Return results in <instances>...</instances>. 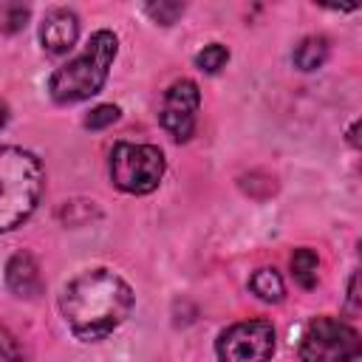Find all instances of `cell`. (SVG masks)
I'll use <instances>...</instances> for the list:
<instances>
[{
	"mask_svg": "<svg viewBox=\"0 0 362 362\" xmlns=\"http://www.w3.org/2000/svg\"><path fill=\"white\" fill-rule=\"evenodd\" d=\"M68 328L85 339H102L113 334L133 311V288L110 269H90L74 277L59 297Z\"/></svg>",
	"mask_w": 362,
	"mask_h": 362,
	"instance_id": "cell-1",
	"label": "cell"
},
{
	"mask_svg": "<svg viewBox=\"0 0 362 362\" xmlns=\"http://www.w3.org/2000/svg\"><path fill=\"white\" fill-rule=\"evenodd\" d=\"M45 184L42 164L23 147H0V232H11L40 204Z\"/></svg>",
	"mask_w": 362,
	"mask_h": 362,
	"instance_id": "cell-2",
	"label": "cell"
},
{
	"mask_svg": "<svg viewBox=\"0 0 362 362\" xmlns=\"http://www.w3.org/2000/svg\"><path fill=\"white\" fill-rule=\"evenodd\" d=\"M116 34L110 31H96L88 45L82 48V54H76L71 62H65L62 68H57L48 79V90L51 99L57 105H74L82 99H90L93 93L102 90L107 71L116 59Z\"/></svg>",
	"mask_w": 362,
	"mask_h": 362,
	"instance_id": "cell-3",
	"label": "cell"
},
{
	"mask_svg": "<svg viewBox=\"0 0 362 362\" xmlns=\"http://www.w3.org/2000/svg\"><path fill=\"white\" fill-rule=\"evenodd\" d=\"M164 175V153L156 144H133L119 141L110 153V181L130 192L147 195L161 184Z\"/></svg>",
	"mask_w": 362,
	"mask_h": 362,
	"instance_id": "cell-4",
	"label": "cell"
},
{
	"mask_svg": "<svg viewBox=\"0 0 362 362\" xmlns=\"http://www.w3.org/2000/svg\"><path fill=\"white\" fill-rule=\"evenodd\" d=\"M359 334L337 317H314L300 337V362H354Z\"/></svg>",
	"mask_w": 362,
	"mask_h": 362,
	"instance_id": "cell-5",
	"label": "cell"
},
{
	"mask_svg": "<svg viewBox=\"0 0 362 362\" xmlns=\"http://www.w3.org/2000/svg\"><path fill=\"white\" fill-rule=\"evenodd\" d=\"M274 354V328L269 320H243L218 337L221 362H269Z\"/></svg>",
	"mask_w": 362,
	"mask_h": 362,
	"instance_id": "cell-6",
	"label": "cell"
},
{
	"mask_svg": "<svg viewBox=\"0 0 362 362\" xmlns=\"http://www.w3.org/2000/svg\"><path fill=\"white\" fill-rule=\"evenodd\" d=\"M201 107V90L192 79H178L170 85L161 102V124L175 141H187L195 130V116Z\"/></svg>",
	"mask_w": 362,
	"mask_h": 362,
	"instance_id": "cell-7",
	"label": "cell"
},
{
	"mask_svg": "<svg viewBox=\"0 0 362 362\" xmlns=\"http://www.w3.org/2000/svg\"><path fill=\"white\" fill-rule=\"evenodd\" d=\"M79 37V20L71 8H54L40 25V42L48 54H68Z\"/></svg>",
	"mask_w": 362,
	"mask_h": 362,
	"instance_id": "cell-8",
	"label": "cell"
},
{
	"mask_svg": "<svg viewBox=\"0 0 362 362\" xmlns=\"http://www.w3.org/2000/svg\"><path fill=\"white\" fill-rule=\"evenodd\" d=\"M6 286L17 297H37L40 294V288H42L40 266L28 252L11 255V260L6 263Z\"/></svg>",
	"mask_w": 362,
	"mask_h": 362,
	"instance_id": "cell-9",
	"label": "cell"
},
{
	"mask_svg": "<svg viewBox=\"0 0 362 362\" xmlns=\"http://www.w3.org/2000/svg\"><path fill=\"white\" fill-rule=\"evenodd\" d=\"M328 59V40L325 37H305L294 48V65L300 71H317Z\"/></svg>",
	"mask_w": 362,
	"mask_h": 362,
	"instance_id": "cell-10",
	"label": "cell"
},
{
	"mask_svg": "<svg viewBox=\"0 0 362 362\" xmlns=\"http://www.w3.org/2000/svg\"><path fill=\"white\" fill-rule=\"evenodd\" d=\"M317 269H320V257L314 249H297L291 255V274L303 288H314L317 286Z\"/></svg>",
	"mask_w": 362,
	"mask_h": 362,
	"instance_id": "cell-11",
	"label": "cell"
},
{
	"mask_svg": "<svg viewBox=\"0 0 362 362\" xmlns=\"http://www.w3.org/2000/svg\"><path fill=\"white\" fill-rule=\"evenodd\" d=\"M249 288L263 300V303H280L283 300V277L274 269H257L249 280Z\"/></svg>",
	"mask_w": 362,
	"mask_h": 362,
	"instance_id": "cell-12",
	"label": "cell"
},
{
	"mask_svg": "<svg viewBox=\"0 0 362 362\" xmlns=\"http://www.w3.org/2000/svg\"><path fill=\"white\" fill-rule=\"evenodd\" d=\"M226 62H229V51H226V45H221V42H212V45H206L204 51L195 54V65H198L201 71H206V74H218Z\"/></svg>",
	"mask_w": 362,
	"mask_h": 362,
	"instance_id": "cell-13",
	"label": "cell"
},
{
	"mask_svg": "<svg viewBox=\"0 0 362 362\" xmlns=\"http://www.w3.org/2000/svg\"><path fill=\"white\" fill-rule=\"evenodd\" d=\"M0 356H3L6 362H25V348H23V342H20L6 325H0Z\"/></svg>",
	"mask_w": 362,
	"mask_h": 362,
	"instance_id": "cell-14",
	"label": "cell"
},
{
	"mask_svg": "<svg viewBox=\"0 0 362 362\" xmlns=\"http://www.w3.org/2000/svg\"><path fill=\"white\" fill-rule=\"evenodd\" d=\"M144 11H147L156 23L170 25V23H175V20L184 14V3H150Z\"/></svg>",
	"mask_w": 362,
	"mask_h": 362,
	"instance_id": "cell-15",
	"label": "cell"
},
{
	"mask_svg": "<svg viewBox=\"0 0 362 362\" xmlns=\"http://www.w3.org/2000/svg\"><path fill=\"white\" fill-rule=\"evenodd\" d=\"M116 119H119V107H116V105H99V107H93V110L85 116V127L102 130V127L113 124Z\"/></svg>",
	"mask_w": 362,
	"mask_h": 362,
	"instance_id": "cell-16",
	"label": "cell"
},
{
	"mask_svg": "<svg viewBox=\"0 0 362 362\" xmlns=\"http://www.w3.org/2000/svg\"><path fill=\"white\" fill-rule=\"evenodd\" d=\"M28 20V8L25 6H3L0 8V28L3 31H20Z\"/></svg>",
	"mask_w": 362,
	"mask_h": 362,
	"instance_id": "cell-17",
	"label": "cell"
},
{
	"mask_svg": "<svg viewBox=\"0 0 362 362\" xmlns=\"http://www.w3.org/2000/svg\"><path fill=\"white\" fill-rule=\"evenodd\" d=\"M356 283H359V277L354 274V277H351V288H348V300H351V308H356V300H359V294H356Z\"/></svg>",
	"mask_w": 362,
	"mask_h": 362,
	"instance_id": "cell-18",
	"label": "cell"
},
{
	"mask_svg": "<svg viewBox=\"0 0 362 362\" xmlns=\"http://www.w3.org/2000/svg\"><path fill=\"white\" fill-rule=\"evenodd\" d=\"M6 122H8V107H6L3 102H0V127H3Z\"/></svg>",
	"mask_w": 362,
	"mask_h": 362,
	"instance_id": "cell-19",
	"label": "cell"
},
{
	"mask_svg": "<svg viewBox=\"0 0 362 362\" xmlns=\"http://www.w3.org/2000/svg\"><path fill=\"white\" fill-rule=\"evenodd\" d=\"M356 127H359V124H354V127H351V133H348V139H351V144H356Z\"/></svg>",
	"mask_w": 362,
	"mask_h": 362,
	"instance_id": "cell-20",
	"label": "cell"
}]
</instances>
